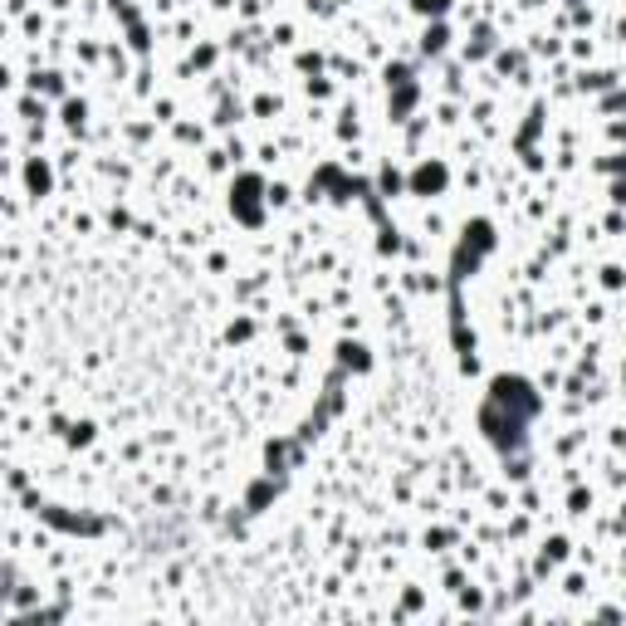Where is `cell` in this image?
Listing matches in <instances>:
<instances>
[{
  "label": "cell",
  "mask_w": 626,
  "mask_h": 626,
  "mask_svg": "<svg viewBox=\"0 0 626 626\" xmlns=\"http://www.w3.org/2000/svg\"><path fill=\"white\" fill-rule=\"evenodd\" d=\"M441 181H445V172H441V167H421V172H416V186H421V191H436Z\"/></svg>",
  "instance_id": "6da1fadb"
}]
</instances>
